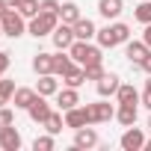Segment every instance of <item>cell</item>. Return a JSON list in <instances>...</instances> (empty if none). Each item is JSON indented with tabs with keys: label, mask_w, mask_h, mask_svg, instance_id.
Segmentation results:
<instances>
[{
	"label": "cell",
	"mask_w": 151,
	"mask_h": 151,
	"mask_svg": "<svg viewBox=\"0 0 151 151\" xmlns=\"http://www.w3.org/2000/svg\"><path fill=\"white\" fill-rule=\"evenodd\" d=\"M95 39H98L101 47H116V45H124V42L130 39V27L122 24V21H116V24H107L104 30H98Z\"/></svg>",
	"instance_id": "1"
},
{
	"label": "cell",
	"mask_w": 151,
	"mask_h": 151,
	"mask_svg": "<svg viewBox=\"0 0 151 151\" xmlns=\"http://www.w3.org/2000/svg\"><path fill=\"white\" fill-rule=\"evenodd\" d=\"M68 53H71V59L77 62V65H92V62H104V53H101V45L95 47V45H89V42H83V39H77L71 47H68Z\"/></svg>",
	"instance_id": "2"
},
{
	"label": "cell",
	"mask_w": 151,
	"mask_h": 151,
	"mask_svg": "<svg viewBox=\"0 0 151 151\" xmlns=\"http://www.w3.org/2000/svg\"><path fill=\"white\" fill-rule=\"evenodd\" d=\"M56 27H59V15H56V12H39L36 18H30L27 33L36 36V39H42V36H50Z\"/></svg>",
	"instance_id": "3"
},
{
	"label": "cell",
	"mask_w": 151,
	"mask_h": 151,
	"mask_svg": "<svg viewBox=\"0 0 151 151\" xmlns=\"http://www.w3.org/2000/svg\"><path fill=\"white\" fill-rule=\"evenodd\" d=\"M27 18L18 12V9H9L3 18H0V24H3V36H9V39H18V36H24L27 33V24H24Z\"/></svg>",
	"instance_id": "4"
},
{
	"label": "cell",
	"mask_w": 151,
	"mask_h": 151,
	"mask_svg": "<svg viewBox=\"0 0 151 151\" xmlns=\"http://www.w3.org/2000/svg\"><path fill=\"white\" fill-rule=\"evenodd\" d=\"M86 116H89V124H101V122L116 119V107H113L107 98H101V101H95V104H86Z\"/></svg>",
	"instance_id": "5"
},
{
	"label": "cell",
	"mask_w": 151,
	"mask_h": 151,
	"mask_svg": "<svg viewBox=\"0 0 151 151\" xmlns=\"http://www.w3.org/2000/svg\"><path fill=\"white\" fill-rule=\"evenodd\" d=\"M119 145H122L124 151H142V148H145V133H142L139 127H133V124H130V127L122 133Z\"/></svg>",
	"instance_id": "6"
},
{
	"label": "cell",
	"mask_w": 151,
	"mask_h": 151,
	"mask_svg": "<svg viewBox=\"0 0 151 151\" xmlns=\"http://www.w3.org/2000/svg\"><path fill=\"white\" fill-rule=\"evenodd\" d=\"M50 39H53L56 50H68L74 42H77V39H74V27H71V24H59V27L50 33Z\"/></svg>",
	"instance_id": "7"
},
{
	"label": "cell",
	"mask_w": 151,
	"mask_h": 151,
	"mask_svg": "<svg viewBox=\"0 0 151 151\" xmlns=\"http://www.w3.org/2000/svg\"><path fill=\"white\" fill-rule=\"evenodd\" d=\"M21 133H18V127L15 124H6V127H0V148L3 151H18L21 148Z\"/></svg>",
	"instance_id": "8"
},
{
	"label": "cell",
	"mask_w": 151,
	"mask_h": 151,
	"mask_svg": "<svg viewBox=\"0 0 151 151\" xmlns=\"http://www.w3.org/2000/svg\"><path fill=\"white\" fill-rule=\"evenodd\" d=\"M98 142H101V139H98V130H95L92 124L74 130V148H95Z\"/></svg>",
	"instance_id": "9"
},
{
	"label": "cell",
	"mask_w": 151,
	"mask_h": 151,
	"mask_svg": "<svg viewBox=\"0 0 151 151\" xmlns=\"http://www.w3.org/2000/svg\"><path fill=\"white\" fill-rule=\"evenodd\" d=\"M119 86H122V80H119V74H107V71H104V77H101V80H95V89H98V98H113V95L119 92Z\"/></svg>",
	"instance_id": "10"
},
{
	"label": "cell",
	"mask_w": 151,
	"mask_h": 151,
	"mask_svg": "<svg viewBox=\"0 0 151 151\" xmlns=\"http://www.w3.org/2000/svg\"><path fill=\"white\" fill-rule=\"evenodd\" d=\"M27 113H30V119H33L36 124H45V122H47V116H50L53 110H50V104L45 101V95H36V101L27 107Z\"/></svg>",
	"instance_id": "11"
},
{
	"label": "cell",
	"mask_w": 151,
	"mask_h": 151,
	"mask_svg": "<svg viewBox=\"0 0 151 151\" xmlns=\"http://www.w3.org/2000/svg\"><path fill=\"white\" fill-rule=\"evenodd\" d=\"M124 53H127V59H130V65H139L148 53H151V47L145 45V42H124Z\"/></svg>",
	"instance_id": "12"
},
{
	"label": "cell",
	"mask_w": 151,
	"mask_h": 151,
	"mask_svg": "<svg viewBox=\"0 0 151 151\" xmlns=\"http://www.w3.org/2000/svg\"><path fill=\"white\" fill-rule=\"evenodd\" d=\"M86 124H89L86 107H71V110H65V127L77 130V127H86Z\"/></svg>",
	"instance_id": "13"
},
{
	"label": "cell",
	"mask_w": 151,
	"mask_h": 151,
	"mask_svg": "<svg viewBox=\"0 0 151 151\" xmlns=\"http://www.w3.org/2000/svg\"><path fill=\"white\" fill-rule=\"evenodd\" d=\"M36 95H39L36 89H30V86H18L15 95H12V107H15V110H27V107L36 101Z\"/></svg>",
	"instance_id": "14"
},
{
	"label": "cell",
	"mask_w": 151,
	"mask_h": 151,
	"mask_svg": "<svg viewBox=\"0 0 151 151\" xmlns=\"http://www.w3.org/2000/svg\"><path fill=\"white\" fill-rule=\"evenodd\" d=\"M74 27V39H83V42H92L95 36H98V30H95V24L89 21V18H77L71 24Z\"/></svg>",
	"instance_id": "15"
},
{
	"label": "cell",
	"mask_w": 151,
	"mask_h": 151,
	"mask_svg": "<svg viewBox=\"0 0 151 151\" xmlns=\"http://www.w3.org/2000/svg\"><path fill=\"white\" fill-rule=\"evenodd\" d=\"M36 92H39V95H45V98L56 95V92H59V80H56V74H39Z\"/></svg>",
	"instance_id": "16"
},
{
	"label": "cell",
	"mask_w": 151,
	"mask_h": 151,
	"mask_svg": "<svg viewBox=\"0 0 151 151\" xmlns=\"http://www.w3.org/2000/svg\"><path fill=\"white\" fill-rule=\"evenodd\" d=\"M56 104H59V110H62V113H65V110H71V107H77V104H80L77 89H74V86L59 89V92H56Z\"/></svg>",
	"instance_id": "17"
},
{
	"label": "cell",
	"mask_w": 151,
	"mask_h": 151,
	"mask_svg": "<svg viewBox=\"0 0 151 151\" xmlns=\"http://www.w3.org/2000/svg\"><path fill=\"white\" fill-rule=\"evenodd\" d=\"M124 9V0H98V12L107 18V21H116Z\"/></svg>",
	"instance_id": "18"
},
{
	"label": "cell",
	"mask_w": 151,
	"mask_h": 151,
	"mask_svg": "<svg viewBox=\"0 0 151 151\" xmlns=\"http://www.w3.org/2000/svg\"><path fill=\"white\" fill-rule=\"evenodd\" d=\"M71 68H77V62L71 59V53H62V50H59V53L53 56V74H56V77H65Z\"/></svg>",
	"instance_id": "19"
},
{
	"label": "cell",
	"mask_w": 151,
	"mask_h": 151,
	"mask_svg": "<svg viewBox=\"0 0 151 151\" xmlns=\"http://www.w3.org/2000/svg\"><path fill=\"white\" fill-rule=\"evenodd\" d=\"M136 104H119V110H116V119H119V124H124V127H130V124H136Z\"/></svg>",
	"instance_id": "20"
},
{
	"label": "cell",
	"mask_w": 151,
	"mask_h": 151,
	"mask_svg": "<svg viewBox=\"0 0 151 151\" xmlns=\"http://www.w3.org/2000/svg\"><path fill=\"white\" fill-rule=\"evenodd\" d=\"M33 71L36 74H53V53H36Z\"/></svg>",
	"instance_id": "21"
},
{
	"label": "cell",
	"mask_w": 151,
	"mask_h": 151,
	"mask_svg": "<svg viewBox=\"0 0 151 151\" xmlns=\"http://www.w3.org/2000/svg\"><path fill=\"white\" fill-rule=\"evenodd\" d=\"M77 18H83L77 3H71V0H68V3H62V6H59V21H62V24H74Z\"/></svg>",
	"instance_id": "22"
},
{
	"label": "cell",
	"mask_w": 151,
	"mask_h": 151,
	"mask_svg": "<svg viewBox=\"0 0 151 151\" xmlns=\"http://www.w3.org/2000/svg\"><path fill=\"white\" fill-rule=\"evenodd\" d=\"M62 83H65V86H74V89H80V86L86 83V68H83V65L71 68V71L65 74V77H62Z\"/></svg>",
	"instance_id": "23"
},
{
	"label": "cell",
	"mask_w": 151,
	"mask_h": 151,
	"mask_svg": "<svg viewBox=\"0 0 151 151\" xmlns=\"http://www.w3.org/2000/svg\"><path fill=\"white\" fill-rule=\"evenodd\" d=\"M116 101H119V104H139V92H136L130 83H122L119 92H116Z\"/></svg>",
	"instance_id": "24"
},
{
	"label": "cell",
	"mask_w": 151,
	"mask_h": 151,
	"mask_svg": "<svg viewBox=\"0 0 151 151\" xmlns=\"http://www.w3.org/2000/svg\"><path fill=\"white\" fill-rule=\"evenodd\" d=\"M15 9H18L24 18H36V15H39V9H42V3H39V0H18Z\"/></svg>",
	"instance_id": "25"
},
{
	"label": "cell",
	"mask_w": 151,
	"mask_h": 151,
	"mask_svg": "<svg viewBox=\"0 0 151 151\" xmlns=\"http://www.w3.org/2000/svg\"><path fill=\"white\" fill-rule=\"evenodd\" d=\"M62 127H65V116H62V113H50L47 122H45V130L56 136V133H62Z\"/></svg>",
	"instance_id": "26"
},
{
	"label": "cell",
	"mask_w": 151,
	"mask_h": 151,
	"mask_svg": "<svg viewBox=\"0 0 151 151\" xmlns=\"http://www.w3.org/2000/svg\"><path fill=\"white\" fill-rule=\"evenodd\" d=\"M133 18L139 24H151V0H142V3L133 9Z\"/></svg>",
	"instance_id": "27"
},
{
	"label": "cell",
	"mask_w": 151,
	"mask_h": 151,
	"mask_svg": "<svg viewBox=\"0 0 151 151\" xmlns=\"http://www.w3.org/2000/svg\"><path fill=\"white\" fill-rule=\"evenodd\" d=\"M12 95H15V80H0V107L12 104Z\"/></svg>",
	"instance_id": "28"
},
{
	"label": "cell",
	"mask_w": 151,
	"mask_h": 151,
	"mask_svg": "<svg viewBox=\"0 0 151 151\" xmlns=\"http://www.w3.org/2000/svg\"><path fill=\"white\" fill-rule=\"evenodd\" d=\"M53 133H47V136H36V142H33V148L36 151H53Z\"/></svg>",
	"instance_id": "29"
},
{
	"label": "cell",
	"mask_w": 151,
	"mask_h": 151,
	"mask_svg": "<svg viewBox=\"0 0 151 151\" xmlns=\"http://www.w3.org/2000/svg\"><path fill=\"white\" fill-rule=\"evenodd\" d=\"M86 68V80H101L104 77V62H92V65H83Z\"/></svg>",
	"instance_id": "30"
},
{
	"label": "cell",
	"mask_w": 151,
	"mask_h": 151,
	"mask_svg": "<svg viewBox=\"0 0 151 151\" xmlns=\"http://www.w3.org/2000/svg\"><path fill=\"white\" fill-rule=\"evenodd\" d=\"M6 124H15V110H9L3 104V107H0V127H6Z\"/></svg>",
	"instance_id": "31"
},
{
	"label": "cell",
	"mask_w": 151,
	"mask_h": 151,
	"mask_svg": "<svg viewBox=\"0 0 151 151\" xmlns=\"http://www.w3.org/2000/svg\"><path fill=\"white\" fill-rule=\"evenodd\" d=\"M139 104H142V107H148V110H151V74H148V80H145V92H142V95H139Z\"/></svg>",
	"instance_id": "32"
},
{
	"label": "cell",
	"mask_w": 151,
	"mask_h": 151,
	"mask_svg": "<svg viewBox=\"0 0 151 151\" xmlns=\"http://www.w3.org/2000/svg\"><path fill=\"white\" fill-rule=\"evenodd\" d=\"M59 6H62V3H56V0H42V9H39V12H56V15H59Z\"/></svg>",
	"instance_id": "33"
},
{
	"label": "cell",
	"mask_w": 151,
	"mask_h": 151,
	"mask_svg": "<svg viewBox=\"0 0 151 151\" xmlns=\"http://www.w3.org/2000/svg\"><path fill=\"white\" fill-rule=\"evenodd\" d=\"M6 68H9V53H6V50H0V77L6 74Z\"/></svg>",
	"instance_id": "34"
},
{
	"label": "cell",
	"mask_w": 151,
	"mask_h": 151,
	"mask_svg": "<svg viewBox=\"0 0 151 151\" xmlns=\"http://www.w3.org/2000/svg\"><path fill=\"white\" fill-rule=\"evenodd\" d=\"M133 68H139V71H145V74H151V53H148V56H145V59H142L139 65H133Z\"/></svg>",
	"instance_id": "35"
},
{
	"label": "cell",
	"mask_w": 151,
	"mask_h": 151,
	"mask_svg": "<svg viewBox=\"0 0 151 151\" xmlns=\"http://www.w3.org/2000/svg\"><path fill=\"white\" fill-rule=\"evenodd\" d=\"M142 42L151 47V24H145V33H142Z\"/></svg>",
	"instance_id": "36"
},
{
	"label": "cell",
	"mask_w": 151,
	"mask_h": 151,
	"mask_svg": "<svg viewBox=\"0 0 151 151\" xmlns=\"http://www.w3.org/2000/svg\"><path fill=\"white\" fill-rule=\"evenodd\" d=\"M9 9H15V6H9V3H6V0H0V18H3V15H6Z\"/></svg>",
	"instance_id": "37"
},
{
	"label": "cell",
	"mask_w": 151,
	"mask_h": 151,
	"mask_svg": "<svg viewBox=\"0 0 151 151\" xmlns=\"http://www.w3.org/2000/svg\"><path fill=\"white\" fill-rule=\"evenodd\" d=\"M145 151H151V139H145Z\"/></svg>",
	"instance_id": "38"
},
{
	"label": "cell",
	"mask_w": 151,
	"mask_h": 151,
	"mask_svg": "<svg viewBox=\"0 0 151 151\" xmlns=\"http://www.w3.org/2000/svg\"><path fill=\"white\" fill-rule=\"evenodd\" d=\"M6 3H9V6H15V3H18V0H6Z\"/></svg>",
	"instance_id": "39"
},
{
	"label": "cell",
	"mask_w": 151,
	"mask_h": 151,
	"mask_svg": "<svg viewBox=\"0 0 151 151\" xmlns=\"http://www.w3.org/2000/svg\"><path fill=\"white\" fill-rule=\"evenodd\" d=\"M0 36H3V24H0Z\"/></svg>",
	"instance_id": "40"
},
{
	"label": "cell",
	"mask_w": 151,
	"mask_h": 151,
	"mask_svg": "<svg viewBox=\"0 0 151 151\" xmlns=\"http://www.w3.org/2000/svg\"><path fill=\"white\" fill-rule=\"evenodd\" d=\"M148 130H151V119H148Z\"/></svg>",
	"instance_id": "41"
}]
</instances>
